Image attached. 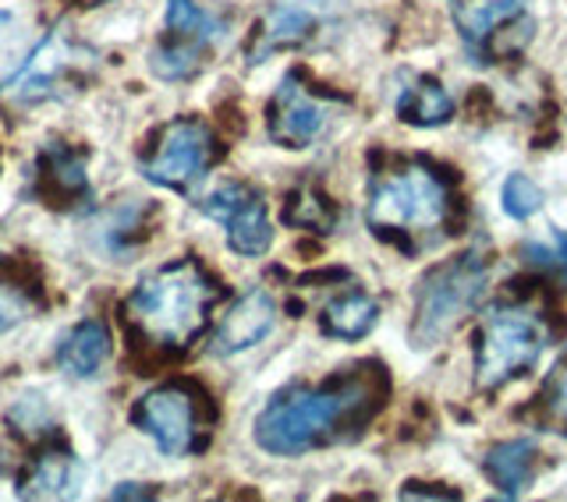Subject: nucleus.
I'll use <instances>...</instances> for the list:
<instances>
[{
  "instance_id": "obj_1",
  "label": "nucleus",
  "mask_w": 567,
  "mask_h": 502,
  "mask_svg": "<svg viewBox=\"0 0 567 502\" xmlns=\"http://www.w3.org/2000/svg\"><path fill=\"white\" fill-rule=\"evenodd\" d=\"M390 397V375L380 362H359L319 386L284 389L256 418L259 450L301 457L330 442L359 439Z\"/></svg>"
},
{
  "instance_id": "obj_2",
  "label": "nucleus",
  "mask_w": 567,
  "mask_h": 502,
  "mask_svg": "<svg viewBox=\"0 0 567 502\" xmlns=\"http://www.w3.org/2000/svg\"><path fill=\"white\" fill-rule=\"evenodd\" d=\"M465 217L457 170L430 156H383L369 174L365 227L408 259L457 238Z\"/></svg>"
},
{
  "instance_id": "obj_3",
  "label": "nucleus",
  "mask_w": 567,
  "mask_h": 502,
  "mask_svg": "<svg viewBox=\"0 0 567 502\" xmlns=\"http://www.w3.org/2000/svg\"><path fill=\"white\" fill-rule=\"evenodd\" d=\"M560 333L564 318L549 291L539 283H514L511 291L486 304L475 330V389L493 397L507 383L525 379Z\"/></svg>"
},
{
  "instance_id": "obj_4",
  "label": "nucleus",
  "mask_w": 567,
  "mask_h": 502,
  "mask_svg": "<svg viewBox=\"0 0 567 502\" xmlns=\"http://www.w3.org/2000/svg\"><path fill=\"white\" fill-rule=\"evenodd\" d=\"M220 297V283H213L195 259H174L138 280L128 297V322L153 347L182 351L206 330L209 304Z\"/></svg>"
},
{
  "instance_id": "obj_5",
  "label": "nucleus",
  "mask_w": 567,
  "mask_h": 502,
  "mask_svg": "<svg viewBox=\"0 0 567 502\" xmlns=\"http://www.w3.org/2000/svg\"><path fill=\"white\" fill-rule=\"evenodd\" d=\"M489 273H493V255L483 244L433 265L415 286L412 347L425 351L443 344L483 304Z\"/></svg>"
},
{
  "instance_id": "obj_6",
  "label": "nucleus",
  "mask_w": 567,
  "mask_h": 502,
  "mask_svg": "<svg viewBox=\"0 0 567 502\" xmlns=\"http://www.w3.org/2000/svg\"><path fill=\"white\" fill-rule=\"evenodd\" d=\"M451 18L475 64H504L525 53L536 18L525 0H451Z\"/></svg>"
},
{
  "instance_id": "obj_7",
  "label": "nucleus",
  "mask_w": 567,
  "mask_h": 502,
  "mask_svg": "<svg viewBox=\"0 0 567 502\" xmlns=\"http://www.w3.org/2000/svg\"><path fill=\"white\" fill-rule=\"evenodd\" d=\"M128 421L138 432H146L164 457H188L206 446L203 404L185 383H164L142 393L138 404L128 410Z\"/></svg>"
},
{
  "instance_id": "obj_8",
  "label": "nucleus",
  "mask_w": 567,
  "mask_h": 502,
  "mask_svg": "<svg viewBox=\"0 0 567 502\" xmlns=\"http://www.w3.org/2000/svg\"><path fill=\"white\" fill-rule=\"evenodd\" d=\"M217 159V138L203 121L177 117L159 132L156 146L142 159V177L159 188L188 191Z\"/></svg>"
},
{
  "instance_id": "obj_9",
  "label": "nucleus",
  "mask_w": 567,
  "mask_h": 502,
  "mask_svg": "<svg viewBox=\"0 0 567 502\" xmlns=\"http://www.w3.org/2000/svg\"><path fill=\"white\" fill-rule=\"evenodd\" d=\"M93 64V53L64 40L61 32H53L50 40L35 46L25 64L14 71V75L0 85V93L14 103H35L47 96H58L61 88L79 85L82 71Z\"/></svg>"
},
{
  "instance_id": "obj_10",
  "label": "nucleus",
  "mask_w": 567,
  "mask_h": 502,
  "mask_svg": "<svg viewBox=\"0 0 567 502\" xmlns=\"http://www.w3.org/2000/svg\"><path fill=\"white\" fill-rule=\"evenodd\" d=\"M209 220L227 227V244L241 259H259L274 244V223L262 195L248 185H224L199 202Z\"/></svg>"
},
{
  "instance_id": "obj_11",
  "label": "nucleus",
  "mask_w": 567,
  "mask_h": 502,
  "mask_svg": "<svg viewBox=\"0 0 567 502\" xmlns=\"http://www.w3.org/2000/svg\"><path fill=\"white\" fill-rule=\"evenodd\" d=\"M213 32H217V22L192 0H167V43L150 53V71L159 82H182L195 75Z\"/></svg>"
},
{
  "instance_id": "obj_12",
  "label": "nucleus",
  "mask_w": 567,
  "mask_h": 502,
  "mask_svg": "<svg viewBox=\"0 0 567 502\" xmlns=\"http://www.w3.org/2000/svg\"><path fill=\"white\" fill-rule=\"evenodd\" d=\"M327 121H330V103L309 93V85L301 82L298 71L280 79L270 106H266V132H270L274 146L306 149L327 128Z\"/></svg>"
},
{
  "instance_id": "obj_13",
  "label": "nucleus",
  "mask_w": 567,
  "mask_h": 502,
  "mask_svg": "<svg viewBox=\"0 0 567 502\" xmlns=\"http://www.w3.org/2000/svg\"><path fill=\"white\" fill-rule=\"evenodd\" d=\"M330 4L333 0H280V4H274L256 22L252 40H248V46H245V57L252 64H259L284 46L309 43L316 32L327 29Z\"/></svg>"
},
{
  "instance_id": "obj_14",
  "label": "nucleus",
  "mask_w": 567,
  "mask_h": 502,
  "mask_svg": "<svg viewBox=\"0 0 567 502\" xmlns=\"http://www.w3.org/2000/svg\"><path fill=\"white\" fill-rule=\"evenodd\" d=\"M274 322H277V301H274V294L262 291V286H252V291H245L227 308V315L220 318L217 333H213L209 351L217 354V357L241 354L248 347H256L259 339L270 336Z\"/></svg>"
},
{
  "instance_id": "obj_15",
  "label": "nucleus",
  "mask_w": 567,
  "mask_h": 502,
  "mask_svg": "<svg viewBox=\"0 0 567 502\" xmlns=\"http://www.w3.org/2000/svg\"><path fill=\"white\" fill-rule=\"evenodd\" d=\"M536 471H539V446L532 439H504L489 446L483 457L486 481L507 499H518L528 489V481L536 478Z\"/></svg>"
},
{
  "instance_id": "obj_16",
  "label": "nucleus",
  "mask_w": 567,
  "mask_h": 502,
  "mask_svg": "<svg viewBox=\"0 0 567 502\" xmlns=\"http://www.w3.org/2000/svg\"><path fill=\"white\" fill-rule=\"evenodd\" d=\"M111 357V330L100 318H85L58 347V365L71 379H93Z\"/></svg>"
},
{
  "instance_id": "obj_17",
  "label": "nucleus",
  "mask_w": 567,
  "mask_h": 502,
  "mask_svg": "<svg viewBox=\"0 0 567 502\" xmlns=\"http://www.w3.org/2000/svg\"><path fill=\"white\" fill-rule=\"evenodd\" d=\"M394 111L412 128H443L454 117V96L433 75H415L398 93Z\"/></svg>"
},
{
  "instance_id": "obj_18",
  "label": "nucleus",
  "mask_w": 567,
  "mask_h": 502,
  "mask_svg": "<svg viewBox=\"0 0 567 502\" xmlns=\"http://www.w3.org/2000/svg\"><path fill=\"white\" fill-rule=\"evenodd\" d=\"M377 318H380L377 297H369L365 291H359V286H351V291L327 301L323 315H319V330H323L330 339H348V344H354V339L372 333Z\"/></svg>"
},
{
  "instance_id": "obj_19",
  "label": "nucleus",
  "mask_w": 567,
  "mask_h": 502,
  "mask_svg": "<svg viewBox=\"0 0 567 502\" xmlns=\"http://www.w3.org/2000/svg\"><path fill=\"white\" fill-rule=\"evenodd\" d=\"M79 492V460L58 450L43 453L14 485L18 499H64Z\"/></svg>"
},
{
  "instance_id": "obj_20",
  "label": "nucleus",
  "mask_w": 567,
  "mask_h": 502,
  "mask_svg": "<svg viewBox=\"0 0 567 502\" xmlns=\"http://www.w3.org/2000/svg\"><path fill=\"white\" fill-rule=\"evenodd\" d=\"M522 418H528L536 428H543V432L567 436V354L543 379L539 393L522 410Z\"/></svg>"
},
{
  "instance_id": "obj_21",
  "label": "nucleus",
  "mask_w": 567,
  "mask_h": 502,
  "mask_svg": "<svg viewBox=\"0 0 567 502\" xmlns=\"http://www.w3.org/2000/svg\"><path fill=\"white\" fill-rule=\"evenodd\" d=\"M43 181H47V191L58 195V199H64V202L82 199V195L89 191L82 156H75V149L58 146V142L43 149Z\"/></svg>"
},
{
  "instance_id": "obj_22",
  "label": "nucleus",
  "mask_w": 567,
  "mask_h": 502,
  "mask_svg": "<svg viewBox=\"0 0 567 502\" xmlns=\"http://www.w3.org/2000/svg\"><path fill=\"white\" fill-rule=\"evenodd\" d=\"M284 223L301 227V230H316V234H330L337 227V209L319 188L301 185L288 199V206H284Z\"/></svg>"
},
{
  "instance_id": "obj_23",
  "label": "nucleus",
  "mask_w": 567,
  "mask_h": 502,
  "mask_svg": "<svg viewBox=\"0 0 567 502\" xmlns=\"http://www.w3.org/2000/svg\"><path fill=\"white\" fill-rule=\"evenodd\" d=\"M543 206V191L536 188L528 174H511L504 181V212L511 220H528L536 217Z\"/></svg>"
},
{
  "instance_id": "obj_24",
  "label": "nucleus",
  "mask_w": 567,
  "mask_h": 502,
  "mask_svg": "<svg viewBox=\"0 0 567 502\" xmlns=\"http://www.w3.org/2000/svg\"><path fill=\"white\" fill-rule=\"evenodd\" d=\"M522 255H525L532 265L546 269V273H557V276L567 283V230H557L554 248H543V244H525V248H522Z\"/></svg>"
},
{
  "instance_id": "obj_25",
  "label": "nucleus",
  "mask_w": 567,
  "mask_h": 502,
  "mask_svg": "<svg viewBox=\"0 0 567 502\" xmlns=\"http://www.w3.org/2000/svg\"><path fill=\"white\" fill-rule=\"evenodd\" d=\"M25 315H29V297H25V291L0 283V333L14 330Z\"/></svg>"
},
{
  "instance_id": "obj_26",
  "label": "nucleus",
  "mask_w": 567,
  "mask_h": 502,
  "mask_svg": "<svg viewBox=\"0 0 567 502\" xmlns=\"http://www.w3.org/2000/svg\"><path fill=\"white\" fill-rule=\"evenodd\" d=\"M401 495L404 499H461V492H454V489H443V492H436V489H419V481H412L408 489H401Z\"/></svg>"
},
{
  "instance_id": "obj_27",
  "label": "nucleus",
  "mask_w": 567,
  "mask_h": 502,
  "mask_svg": "<svg viewBox=\"0 0 567 502\" xmlns=\"http://www.w3.org/2000/svg\"><path fill=\"white\" fill-rule=\"evenodd\" d=\"M156 489H138V481H124V485H117L111 492V499H153Z\"/></svg>"
}]
</instances>
